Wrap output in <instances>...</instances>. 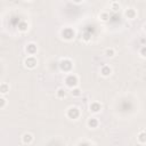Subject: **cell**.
I'll use <instances>...</instances> for the list:
<instances>
[{
	"instance_id": "6da1fadb",
	"label": "cell",
	"mask_w": 146,
	"mask_h": 146,
	"mask_svg": "<svg viewBox=\"0 0 146 146\" xmlns=\"http://www.w3.org/2000/svg\"><path fill=\"white\" fill-rule=\"evenodd\" d=\"M64 82H65V84H66V87H68V88H74V87H78V84H79V78L75 75V74H73V73H68L66 76H65V80H64Z\"/></svg>"
},
{
	"instance_id": "7a4b0ae2",
	"label": "cell",
	"mask_w": 146,
	"mask_h": 146,
	"mask_svg": "<svg viewBox=\"0 0 146 146\" xmlns=\"http://www.w3.org/2000/svg\"><path fill=\"white\" fill-rule=\"evenodd\" d=\"M59 68L60 71H63L64 73H70L72 72V68H73V63L71 59L68 58H63L60 59L59 62Z\"/></svg>"
},
{
	"instance_id": "3957f363",
	"label": "cell",
	"mask_w": 146,
	"mask_h": 146,
	"mask_svg": "<svg viewBox=\"0 0 146 146\" xmlns=\"http://www.w3.org/2000/svg\"><path fill=\"white\" fill-rule=\"evenodd\" d=\"M60 35L64 40L66 41H71L74 39L75 36V31L72 29V27H64L62 31H60Z\"/></svg>"
},
{
	"instance_id": "277c9868",
	"label": "cell",
	"mask_w": 146,
	"mask_h": 146,
	"mask_svg": "<svg viewBox=\"0 0 146 146\" xmlns=\"http://www.w3.org/2000/svg\"><path fill=\"white\" fill-rule=\"evenodd\" d=\"M66 116L71 120H76L80 117V110L75 106H71L67 108V112H66Z\"/></svg>"
},
{
	"instance_id": "5b68a950",
	"label": "cell",
	"mask_w": 146,
	"mask_h": 146,
	"mask_svg": "<svg viewBox=\"0 0 146 146\" xmlns=\"http://www.w3.org/2000/svg\"><path fill=\"white\" fill-rule=\"evenodd\" d=\"M36 64H38V60L35 58V56H27L25 59H24V66L29 70H33L36 67Z\"/></svg>"
},
{
	"instance_id": "8992f818",
	"label": "cell",
	"mask_w": 146,
	"mask_h": 146,
	"mask_svg": "<svg viewBox=\"0 0 146 146\" xmlns=\"http://www.w3.org/2000/svg\"><path fill=\"white\" fill-rule=\"evenodd\" d=\"M25 51L27 52L29 56H34L38 51V48H36V44L31 42V43H27L26 47H25Z\"/></svg>"
},
{
	"instance_id": "52a82bcc",
	"label": "cell",
	"mask_w": 146,
	"mask_h": 146,
	"mask_svg": "<svg viewBox=\"0 0 146 146\" xmlns=\"http://www.w3.org/2000/svg\"><path fill=\"white\" fill-rule=\"evenodd\" d=\"M33 140H34V137H33L32 133H30V132L23 133V136H22V144H24V145H31L33 143Z\"/></svg>"
},
{
	"instance_id": "ba28073f",
	"label": "cell",
	"mask_w": 146,
	"mask_h": 146,
	"mask_svg": "<svg viewBox=\"0 0 146 146\" xmlns=\"http://www.w3.org/2000/svg\"><path fill=\"white\" fill-rule=\"evenodd\" d=\"M89 110L90 112L92 113H99L102 111V104L98 103V102H92L90 105H89Z\"/></svg>"
},
{
	"instance_id": "9c48e42d",
	"label": "cell",
	"mask_w": 146,
	"mask_h": 146,
	"mask_svg": "<svg viewBox=\"0 0 146 146\" xmlns=\"http://www.w3.org/2000/svg\"><path fill=\"white\" fill-rule=\"evenodd\" d=\"M100 74L104 76V78H107L112 74V67L110 65H103L100 67Z\"/></svg>"
},
{
	"instance_id": "30bf717a",
	"label": "cell",
	"mask_w": 146,
	"mask_h": 146,
	"mask_svg": "<svg viewBox=\"0 0 146 146\" xmlns=\"http://www.w3.org/2000/svg\"><path fill=\"white\" fill-rule=\"evenodd\" d=\"M98 124H99V122H98V120L96 117H89L88 121H87V125L90 129H96L98 127Z\"/></svg>"
},
{
	"instance_id": "8fae6325",
	"label": "cell",
	"mask_w": 146,
	"mask_h": 146,
	"mask_svg": "<svg viewBox=\"0 0 146 146\" xmlns=\"http://www.w3.org/2000/svg\"><path fill=\"white\" fill-rule=\"evenodd\" d=\"M124 15H125L127 18H129V19H133V18L136 17L137 13H136V10H135L133 8H127L125 11H124Z\"/></svg>"
},
{
	"instance_id": "7c38bea8",
	"label": "cell",
	"mask_w": 146,
	"mask_h": 146,
	"mask_svg": "<svg viewBox=\"0 0 146 146\" xmlns=\"http://www.w3.org/2000/svg\"><path fill=\"white\" fill-rule=\"evenodd\" d=\"M66 89L65 88H58L57 90H56V97L58 98V99H63V98H65L66 97Z\"/></svg>"
},
{
	"instance_id": "4fadbf2b",
	"label": "cell",
	"mask_w": 146,
	"mask_h": 146,
	"mask_svg": "<svg viewBox=\"0 0 146 146\" xmlns=\"http://www.w3.org/2000/svg\"><path fill=\"white\" fill-rule=\"evenodd\" d=\"M137 140H138V143L141 144V145H145V144H146V133H145L144 130H141V131L138 133Z\"/></svg>"
},
{
	"instance_id": "5bb4252c",
	"label": "cell",
	"mask_w": 146,
	"mask_h": 146,
	"mask_svg": "<svg viewBox=\"0 0 146 146\" xmlns=\"http://www.w3.org/2000/svg\"><path fill=\"white\" fill-rule=\"evenodd\" d=\"M29 30V24H27V22L26 21H21L19 23H18V31H21V32H26Z\"/></svg>"
},
{
	"instance_id": "9a60e30c",
	"label": "cell",
	"mask_w": 146,
	"mask_h": 146,
	"mask_svg": "<svg viewBox=\"0 0 146 146\" xmlns=\"http://www.w3.org/2000/svg\"><path fill=\"white\" fill-rule=\"evenodd\" d=\"M8 91H9V84L6 83V82L1 83V84H0V94L6 95V94H8Z\"/></svg>"
},
{
	"instance_id": "2e32d148",
	"label": "cell",
	"mask_w": 146,
	"mask_h": 146,
	"mask_svg": "<svg viewBox=\"0 0 146 146\" xmlns=\"http://www.w3.org/2000/svg\"><path fill=\"white\" fill-rule=\"evenodd\" d=\"M71 94H72V96H74V97H80V96L82 95V91H81V89H80L79 87H74V88H72Z\"/></svg>"
},
{
	"instance_id": "e0dca14e",
	"label": "cell",
	"mask_w": 146,
	"mask_h": 146,
	"mask_svg": "<svg viewBox=\"0 0 146 146\" xmlns=\"http://www.w3.org/2000/svg\"><path fill=\"white\" fill-rule=\"evenodd\" d=\"M104 54H105V56H107V57H113V56L115 55V50H114L113 48H106L105 51H104Z\"/></svg>"
},
{
	"instance_id": "ac0fdd59",
	"label": "cell",
	"mask_w": 146,
	"mask_h": 146,
	"mask_svg": "<svg viewBox=\"0 0 146 146\" xmlns=\"http://www.w3.org/2000/svg\"><path fill=\"white\" fill-rule=\"evenodd\" d=\"M110 7H111V10L114 11V13H116V11L120 10V5H119L117 2H111Z\"/></svg>"
},
{
	"instance_id": "d6986e66",
	"label": "cell",
	"mask_w": 146,
	"mask_h": 146,
	"mask_svg": "<svg viewBox=\"0 0 146 146\" xmlns=\"http://www.w3.org/2000/svg\"><path fill=\"white\" fill-rule=\"evenodd\" d=\"M99 18H100L103 22H107V21L110 19V14H108V13H106V11H103V13H100Z\"/></svg>"
},
{
	"instance_id": "ffe728a7",
	"label": "cell",
	"mask_w": 146,
	"mask_h": 146,
	"mask_svg": "<svg viewBox=\"0 0 146 146\" xmlns=\"http://www.w3.org/2000/svg\"><path fill=\"white\" fill-rule=\"evenodd\" d=\"M6 104H7L6 98L5 97H0V108H3L6 106Z\"/></svg>"
},
{
	"instance_id": "44dd1931",
	"label": "cell",
	"mask_w": 146,
	"mask_h": 146,
	"mask_svg": "<svg viewBox=\"0 0 146 146\" xmlns=\"http://www.w3.org/2000/svg\"><path fill=\"white\" fill-rule=\"evenodd\" d=\"M145 49H146V48H145V46H143V47H141V49H140V56H141L143 58H145Z\"/></svg>"
},
{
	"instance_id": "7402d4cb",
	"label": "cell",
	"mask_w": 146,
	"mask_h": 146,
	"mask_svg": "<svg viewBox=\"0 0 146 146\" xmlns=\"http://www.w3.org/2000/svg\"><path fill=\"white\" fill-rule=\"evenodd\" d=\"M86 145V144H88V145H91V144H95V143H92V141H79L78 143V145Z\"/></svg>"
},
{
	"instance_id": "603a6c76",
	"label": "cell",
	"mask_w": 146,
	"mask_h": 146,
	"mask_svg": "<svg viewBox=\"0 0 146 146\" xmlns=\"http://www.w3.org/2000/svg\"><path fill=\"white\" fill-rule=\"evenodd\" d=\"M83 39H84V41H86V42H88V41L90 40V34L86 33V34H84V36H83Z\"/></svg>"
},
{
	"instance_id": "cb8c5ba5",
	"label": "cell",
	"mask_w": 146,
	"mask_h": 146,
	"mask_svg": "<svg viewBox=\"0 0 146 146\" xmlns=\"http://www.w3.org/2000/svg\"><path fill=\"white\" fill-rule=\"evenodd\" d=\"M72 1H73V2H75V3H81L83 0H72Z\"/></svg>"
},
{
	"instance_id": "d4e9b609",
	"label": "cell",
	"mask_w": 146,
	"mask_h": 146,
	"mask_svg": "<svg viewBox=\"0 0 146 146\" xmlns=\"http://www.w3.org/2000/svg\"><path fill=\"white\" fill-rule=\"evenodd\" d=\"M25 1H31V0H25Z\"/></svg>"
}]
</instances>
